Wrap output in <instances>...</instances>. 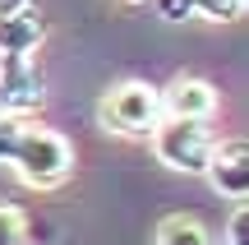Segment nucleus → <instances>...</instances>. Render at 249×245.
<instances>
[{
	"instance_id": "1",
	"label": "nucleus",
	"mask_w": 249,
	"mask_h": 245,
	"mask_svg": "<svg viewBox=\"0 0 249 245\" xmlns=\"http://www.w3.org/2000/svg\"><path fill=\"white\" fill-rule=\"evenodd\" d=\"M0 167L33 190H55L74 176V148L60 130L28 125L23 116H0Z\"/></svg>"
},
{
	"instance_id": "7",
	"label": "nucleus",
	"mask_w": 249,
	"mask_h": 245,
	"mask_svg": "<svg viewBox=\"0 0 249 245\" xmlns=\"http://www.w3.org/2000/svg\"><path fill=\"white\" fill-rule=\"evenodd\" d=\"M42 37H46V28L33 5L14 9V14H0V56H33L42 46Z\"/></svg>"
},
{
	"instance_id": "3",
	"label": "nucleus",
	"mask_w": 249,
	"mask_h": 245,
	"mask_svg": "<svg viewBox=\"0 0 249 245\" xmlns=\"http://www.w3.org/2000/svg\"><path fill=\"white\" fill-rule=\"evenodd\" d=\"M152 153H157L161 167L180 176H203L208 153H213L217 139L208 134V120H180V116H161L157 130H152Z\"/></svg>"
},
{
	"instance_id": "5",
	"label": "nucleus",
	"mask_w": 249,
	"mask_h": 245,
	"mask_svg": "<svg viewBox=\"0 0 249 245\" xmlns=\"http://www.w3.org/2000/svg\"><path fill=\"white\" fill-rule=\"evenodd\" d=\"M203 176H208V185H213L222 199L245 204V199H249V144H245V139H226V144H213Z\"/></svg>"
},
{
	"instance_id": "9",
	"label": "nucleus",
	"mask_w": 249,
	"mask_h": 245,
	"mask_svg": "<svg viewBox=\"0 0 249 245\" xmlns=\"http://www.w3.org/2000/svg\"><path fill=\"white\" fill-rule=\"evenodd\" d=\"M0 245H28V218L9 199H0Z\"/></svg>"
},
{
	"instance_id": "11",
	"label": "nucleus",
	"mask_w": 249,
	"mask_h": 245,
	"mask_svg": "<svg viewBox=\"0 0 249 245\" xmlns=\"http://www.w3.org/2000/svg\"><path fill=\"white\" fill-rule=\"evenodd\" d=\"M157 5V14L166 19V23H185V19H194V0H152Z\"/></svg>"
},
{
	"instance_id": "12",
	"label": "nucleus",
	"mask_w": 249,
	"mask_h": 245,
	"mask_svg": "<svg viewBox=\"0 0 249 245\" xmlns=\"http://www.w3.org/2000/svg\"><path fill=\"white\" fill-rule=\"evenodd\" d=\"M226 245H249V208L245 204L231 213V222H226Z\"/></svg>"
},
{
	"instance_id": "10",
	"label": "nucleus",
	"mask_w": 249,
	"mask_h": 245,
	"mask_svg": "<svg viewBox=\"0 0 249 245\" xmlns=\"http://www.w3.org/2000/svg\"><path fill=\"white\" fill-rule=\"evenodd\" d=\"M194 14L213 19V23H235L245 14V0H194Z\"/></svg>"
},
{
	"instance_id": "8",
	"label": "nucleus",
	"mask_w": 249,
	"mask_h": 245,
	"mask_svg": "<svg viewBox=\"0 0 249 245\" xmlns=\"http://www.w3.org/2000/svg\"><path fill=\"white\" fill-rule=\"evenodd\" d=\"M157 245H213V236H208V227L198 218L171 213V218H161V227H157Z\"/></svg>"
},
{
	"instance_id": "13",
	"label": "nucleus",
	"mask_w": 249,
	"mask_h": 245,
	"mask_svg": "<svg viewBox=\"0 0 249 245\" xmlns=\"http://www.w3.org/2000/svg\"><path fill=\"white\" fill-rule=\"evenodd\" d=\"M23 5H33V0H0V14H14V9H23Z\"/></svg>"
},
{
	"instance_id": "4",
	"label": "nucleus",
	"mask_w": 249,
	"mask_h": 245,
	"mask_svg": "<svg viewBox=\"0 0 249 245\" xmlns=\"http://www.w3.org/2000/svg\"><path fill=\"white\" fill-rule=\"evenodd\" d=\"M46 102V79L33 56H0V116H33Z\"/></svg>"
},
{
	"instance_id": "2",
	"label": "nucleus",
	"mask_w": 249,
	"mask_h": 245,
	"mask_svg": "<svg viewBox=\"0 0 249 245\" xmlns=\"http://www.w3.org/2000/svg\"><path fill=\"white\" fill-rule=\"evenodd\" d=\"M97 120L111 130V134H124V139H148L161 120V97L152 83L143 79H124L116 88L102 93L97 102Z\"/></svg>"
},
{
	"instance_id": "6",
	"label": "nucleus",
	"mask_w": 249,
	"mask_h": 245,
	"mask_svg": "<svg viewBox=\"0 0 249 245\" xmlns=\"http://www.w3.org/2000/svg\"><path fill=\"white\" fill-rule=\"evenodd\" d=\"M161 97V116H180V120H213L217 111V88L198 74H176L166 88H157Z\"/></svg>"
}]
</instances>
